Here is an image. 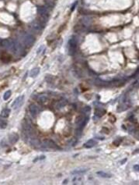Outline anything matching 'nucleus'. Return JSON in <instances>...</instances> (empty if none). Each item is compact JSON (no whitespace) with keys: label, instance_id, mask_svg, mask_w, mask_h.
Wrapping results in <instances>:
<instances>
[{"label":"nucleus","instance_id":"f257e3e1","mask_svg":"<svg viewBox=\"0 0 139 185\" xmlns=\"http://www.w3.org/2000/svg\"><path fill=\"white\" fill-rule=\"evenodd\" d=\"M76 45L77 42L75 38H72L69 40L68 41V54L69 55H74L75 52V48H76Z\"/></svg>","mask_w":139,"mask_h":185},{"label":"nucleus","instance_id":"f03ea898","mask_svg":"<svg viewBox=\"0 0 139 185\" xmlns=\"http://www.w3.org/2000/svg\"><path fill=\"white\" fill-rule=\"evenodd\" d=\"M23 102H24V95H20L19 97H17L13 102V105H12V108L14 109V110H16V109L22 106Z\"/></svg>","mask_w":139,"mask_h":185},{"label":"nucleus","instance_id":"7ed1b4c3","mask_svg":"<svg viewBox=\"0 0 139 185\" xmlns=\"http://www.w3.org/2000/svg\"><path fill=\"white\" fill-rule=\"evenodd\" d=\"M43 147L47 148H52V149H59L58 146L53 141L48 140V139L43 141Z\"/></svg>","mask_w":139,"mask_h":185},{"label":"nucleus","instance_id":"20e7f679","mask_svg":"<svg viewBox=\"0 0 139 185\" xmlns=\"http://www.w3.org/2000/svg\"><path fill=\"white\" fill-rule=\"evenodd\" d=\"M19 140V135H18L16 133H11V134H9V141L11 144H15Z\"/></svg>","mask_w":139,"mask_h":185},{"label":"nucleus","instance_id":"39448f33","mask_svg":"<svg viewBox=\"0 0 139 185\" xmlns=\"http://www.w3.org/2000/svg\"><path fill=\"white\" fill-rule=\"evenodd\" d=\"M88 170V169L86 168H78V169H75L73 171H72L71 173L74 174V175H80V174H84L86 173Z\"/></svg>","mask_w":139,"mask_h":185},{"label":"nucleus","instance_id":"423d86ee","mask_svg":"<svg viewBox=\"0 0 139 185\" xmlns=\"http://www.w3.org/2000/svg\"><path fill=\"white\" fill-rule=\"evenodd\" d=\"M29 110H30V112H31V113L33 115V116H36L37 114H38V112H39L38 107L36 105H34V104L30 105Z\"/></svg>","mask_w":139,"mask_h":185},{"label":"nucleus","instance_id":"0eeeda50","mask_svg":"<svg viewBox=\"0 0 139 185\" xmlns=\"http://www.w3.org/2000/svg\"><path fill=\"white\" fill-rule=\"evenodd\" d=\"M106 113V110L101 107H97L95 109V115L98 117H101Z\"/></svg>","mask_w":139,"mask_h":185},{"label":"nucleus","instance_id":"6e6552de","mask_svg":"<svg viewBox=\"0 0 139 185\" xmlns=\"http://www.w3.org/2000/svg\"><path fill=\"white\" fill-rule=\"evenodd\" d=\"M97 144V141L94 139H90L87 142H86L85 145H84V147L86 148H93L94 147L95 145Z\"/></svg>","mask_w":139,"mask_h":185},{"label":"nucleus","instance_id":"1a4fd4ad","mask_svg":"<svg viewBox=\"0 0 139 185\" xmlns=\"http://www.w3.org/2000/svg\"><path fill=\"white\" fill-rule=\"evenodd\" d=\"M10 112L11 110H10V109H4V110H2L1 113H0V117H2V118H8L9 116H10Z\"/></svg>","mask_w":139,"mask_h":185},{"label":"nucleus","instance_id":"9d476101","mask_svg":"<svg viewBox=\"0 0 139 185\" xmlns=\"http://www.w3.org/2000/svg\"><path fill=\"white\" fill-rule=\"evenodd\" d=\"M40 73V68H34L33 69H31V72H30V77H35L39 74Z\"/></svg>","mask_w":139,"mask_h":185},{"label":"nucleus","instance_id":"9b49d317","mask_svg":"<svg viewBox=\"0 0 139 185\" xmlns=\"http://www.w3.org/2000/svg\"><path fill=\"white\" fill-rule=\"evenodd\" d=\"M32 26H33V28L36 30V31H41V30L42 29V23L41 22H39V21H37V20L34 21V22L33 23Z\"/></svg>","mask_w":139,"mask_h":185},{"label":"nucleus","instance_id":"f8f14e48","mask_svg":"<svg viewBox=\"0 0 139 185\" xmlns=\"http://www.w3.org/2000/svg\"><path fill=\"white\" fill-rule=\"evenodd\" d=\"M25 42L26 45H31L34 42V38L31 35H28L27 37L25 38Z\"/></svg>","mask_w":139,"mask_h":185},{"label":"nucleus","instance_id":"ddd939ff","mask_svg":"<svg viewBox=\"0 0 139 185\" xmlns=\"http://www.w3.org/2000/svg\"><path fill=\"white\" fill-rule=\"evenodd\" d=\"M7 127V120H5V118L0 117V128L5 129Z\"/></svg>","mask_w":139,"mask_h":185},{"label":"nucleus","instance_id":"4468645a","mask_svg":"<svg viewBox=\"0 0 139 185\" xmlns=\"http://www.w3.org/2000/svg\"><path fill=\"white\" fill-rule=\"evenodd\" d=\"M96 174L99 177H104V178H110L111 177V175L107 173H105L103 171H99V172H96Z\"/></svg>","mask_w":139,"mask_h":185},{"label":"nucleus","instance_id":"2eb2a0df","mask_svg":"<svg viewBox=\"0 0 139 185\" xmlns=\"http://www.w3.org/2000/svg\"><path fill=\"white\" fill-rule=\"evenodd\" d=\"M1 59H2V60L3 62H5V63H8V62H10V59H11V56L9 55V54H7V53H4V54H2V57H1Z\"/></svg>","mask_w":139,"mask_h":185},{"label":"nucleus","instance_id":"dca6fc26","mask_svg":"<svg viewBox=\"0 0 139 185\" xmlns=\"http://www.w3.org/2000/svg\"><path fill=\"white\" fill-rule=\"evenodd\" d=\"M11 94H12V92H11V91H10V90H8L7 92H5L4 95H3V99L5 100V101H6V100H8L9 98H10Z\"/></svg>","mask_w":139,"mask_h":185},{"label":"nucleus","instance_id":"f3484780","mask_svg":"<svg viewBox=\"0 0 139 185\" xmlns=\"http://www.w3.org/2000/svg\"><path fill=\"white\" fill-rule=\"evenodd\" d=\"M121 141H122V139L118 138V139H116V140H114L113 141V144L115 145V146H118V145H120V144L121 143Z\"/></svg>","mask_w":139,"mask_h":185},{"label":"nucleus","instance_id":"a211bd4d","mask_svg":"<svg viewBox=\"0 0 139 185\" xmlns=\"http://www.w3.org/2000/svg\"><path fill=\"white\" fill-rule=\"evenodd\" d=\"M90 110H91V109H90L89 106H86V107H84L83 110H82V113L84 114H87V113H90Z\"/></svg>","mask_w":139,"mask_h":185},{"label":"nucleus","instance_id":"6ab92c4d","mask_svg":"<svg viewBox=\"0 0 139 185\" xmlns=\"http://www.w3.org/2000/svg\"><path fill=\"white\" fill-rule=\"evenodd\" d=\"M45 158H46V156H39V157H37V159H35L34 161V162H37V161H38V160H42V159H44Z\"/></svg>","mask_w":139,"mask_h":185},{"label":"nucleus","instance_id":"aec40b11","mask_svg":"<svg viewBox=\"0 0 139 185\" xmlns=\"http://www.w3.org/2000/svg\"><path fill=\"white\" fill-rule=\"evenodd\" d=\"M134 170H135V171L138 172V171H139V165H138V164L134 165Z\"/></svg>","mask_w":139,"mask_h":185},{"label":"nucleus","instance_id":"412c9836","mask_svg":"<svg viewBox=\"0 0 139 185\" xmlns=\"http://www.w3.org/2000/svg\"><path fill=\"white\" fill-rule=\"evenodd\" d=\"M44 45H41V46L38 48V50H37V53H38V54L40 53V52H41V51L44 49Z\"/></svg>","mask_w":139,"mask_h":185},{"label":"nucleus","instance_id":"4be33fe9","mask_svg":"<svg viewBox=\"0 0 139 185\" xmlns=\"http://www.w3.org/2000/svg\"><path fill=\"white\" fill-rule=\"evenodd\" d=\"M77 5V1L75 2L74 3V5H72V9H71V11H73L74 10H75V6Z\"/></svg>","mask_w":139,"mask_h":185},{"label":"nucleus","instance_id":"5701e85b","mask_svg":"<svg viewBox=\"0 0 139 185\" xmlns=\"http://www.w3.org/2000/svg\"><path fill=\"white\" fill-rule=\"evenodd\" d=\"M68 184V180H67V179L63 181V184Z\"/></svg>","mask_w":139,"mask_h":185},{"label":"nucleus","instance_id":"b1692460","mask_svg":"<svg viewBox=\"0 0 139 185\" xmlns=\"http://www.w3.org/2000/svg\"><path fill=\"white\" fill-rule=\"evenodd\" d=\"M127 161V159H125L124 160V161H121V165H123V164H124V163H125V162Z\"/></svg>","mask_w":139,"mask_h":185},{"label":"nucleus","instance_id":"393cba45","mask_svg":"<svg viewBox=\"0 0 139 185\" xmlns=\"http://www.w3.org/2000/svg\"><path fill=\"white\" fill-rule=\"evenodd\" d=\"M0 162H1V159H0Z\"/></svg>","mask_w":139,"mask_h":185}]
</instances>
